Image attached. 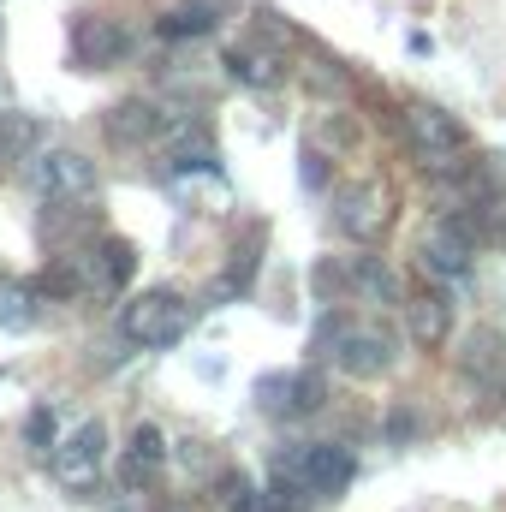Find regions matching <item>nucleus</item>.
<instances>
[{
  "instance_id": "obj_1",
  "label": "nucleus",
  "mask_w": 506,
  "mask_h": 512,
  "mask_svg": "<svg viewBox=\"0 0 506 512\" xmlns=\"http://www.w3.org/2000/svg\"><path fill=\"white\" fill-rule=\"evenodd\" d=\"M310 346H316L322 358H334V364H340L346 376H358V382H370V376H387V370H393V334H381V328L358 322V316H346V310H328V316L316 322Z\"/></svg>"
},
{
  "instance_id": "obj_2",
  "label": "nucleus",
  "mask_w": 506,
  "mask_h": 512,
  "mask_svg": "<svg viewBox=\"0 0 506 512\" xmlns=\"http://www.w3.org/2000/svg\"><path fill=\"white\" fill-rule=\"evenodd\" d=\"M191 322H197V310L179 292H143L120 310V334L131 346H173L191 334Z\"/></svg>"
},
{
  "instance_id": "obj_3",
  "label": "nucleus",
  "mask_w": 506,
  "mask_h": 512,
  "mask_svg": "<svg viewBox=\"0 0 506 512\" xmlns=\"http://www.w3.org/2000/svg\"><path fill=\"white\" fill-rule=\"evenodd\" d=\"M405 137H411V149L423 155V167H429V173L459 167V161H453V149L465 143V131H459L453 114H441V108H429V102H411V108H405Z\"/></svg>"
},
{
  "instance_id": "obj_4",
  "label": "nucleus",
  "mask_w": 506,
  "mask_h": 512,
  "mask_svg": "<svg viewBox=\"0 0 506 512\" xmlns=\"http://www.w3.org/2000/svg\"><path fill=\"white\" fill-rule=\"evenodd\" d=\"M36 191L48 203H96L102 179H96V161H84L72 149H54V155L36 161Z\"/></svg>"
},
{
  "instance_id": "obj_5",
  "label": "nucleus",
  "mask_w": 506,
  "mask_h": 512,
  "mask_svg": "<svg viewBox=\"0 0 506 512\" xmlns=\"http://www.w3.org/2000/svg\"><path fill=\"white\" fill-rule=\"evenodd\" d=\"M102 453H108V429L90 417V423H78L66 441H54V477L72 483V489H90L96 471H102Z\"/></svg>"
},
{
  "instance_id": "obj_6",
  "label": "nucleus",
  "mask_w": 506,
  "mask_h": 512,
  "mask_svg": "<svg viewBox=\"0 0 506 512\" xmlns=\"http://www.w3.org/2000/svg\"><path fill=\"white\" fill-rule=\"evenodd\" d=\"M334 221H340V233H352L358 245H376L381 233L393 227V197H387V185H358V191H346L340 197V209H334Z\"/></svg>"
},
{
  "instance_id": "obj_7",
  "label": "nucleus",
  "mask_w": 506,
  "mask_h": 512,
  "mask_svg": "<svg viewBox=\"0 0 506 512\" xmlns=\"http://www.w3.org/2000/svg\"><path fill=\"white\" fill-rule=\"evenodd\" d=\"M322 399H328L322 393V376H304V370H280V376H262L256 382V405L274 411V417H304Z\"/></svg>"
},
{
  "instance_id": "obj_8",
  "label": "nucleus",
  "mask_w": 506,
  "mask_h": 512,
  "mask_svg": "<svg viewBox=\"0 0 506 512\" xmlns=\"http://www.w3.org/2000/svg\"><path fill=\"white\" fill-rule=\"evenodd\" d=\"M72 54H78V66H90V72L120 66V54H126V30H120V18L84 12V18L72 24Z\"/></svg>"
},
{
  "instance_id": "obj_9",
  "label": "nucleus",
  "mask_w": 506,
  "mask_h": 512,
  "mask_svg": "<svg viewBox=\"0 0 506 512\" xmlns=\"http://www.w3.org/2000/svg\"><path fill=\"white\" fill-rule=\"evenodd\" d=\"M286 471L304 477L316 495H340V489L352 483V453H346V447H304V453L286 459Z\"/></svg>"
},
{
  "instance_id": "obj_10",
  "label": "nucleus",
  "mask_w": 506,
  "mask_h": 512,
  "mask_svg": "<svg viewBox=\"0 0 506 512\" xmlns=\"http://www.w3.org/2000/svg\"><path fill=\"white\" fill-rule=\"evenodd\" d=\"M405 334H411L423 352L447 346V334H453V304H447L441 292H417V298H405Z\"/></svg>"
},
{
  "instance_id": "obj_11",
  "label": "nucleus",
  "mask_w": 506,
  "mask_h": 512,
  "mask_svg": "<svg viewBox=\"0 0 506 512\" xmlns=\"http://www.w3.org/2000/svg\"><path fill=\"white\" fill-rule=\"evenodd\" d=\"M459 370L471 376V382L495 387L506 376V340L501 328H471L465 340H459Z\"/></svg>"
},
{
  "instance_id": "obj_12",
  "label": "nucleus",
  "mask_w": 506,
  "mask_h": 512,
  "mask_svg": "<svg viewBox=\"0 0 506 512\" xmlns=\"http://www.w3.org/2000/svg\"><path fill=\"white\" fill-rule=\"evenodd\" d=\"M108 137L126 143V149L155 143L161 137V108L155 102H120V108H108Z\"/></svg>"
},
{
  "instance_id": "obj_13",
  "label": "nucleus",
  "mask_w": 506,
  "mask_h": 512,
  "mask_svg": "<svg viewBox=\"0 0 506 512\" xmlns=\"http://www.w3.org/2000/svg\"><path fill=\"white\" fill-rule=\"evenodd\" d=\"M471 245L477 239H465L459 227H453V215L429 233V245H423V262L435 268V274H465V262H471Z\"/></svg>"
},
{
  "instance_id": "obj_14",
  "label": "nucleus",
  "mask_w": 506,
  "mask_h": 512,
  "mask_svg": "<svg viewBox=\"0 0 506 512\" xmlns=\"http://www.w3.org/2000/svg\"><path fill=\"white\" fill-rule=\"evenodd\" d=\"M215 18H221V6H215V0H191V6H179V12H167V18H161V36H167V42H191V36H209V30H215Z\"/></svg>"
},
{
  "instance_id": "obj_15",
  "label": "nucleus",
  "mask_w": 506,
  "mask_h": 512,
  "mask_svg": "<svg viewBox=\"0 0 506 512\" xmlns=\"http://www.w3.org/2000/svg\"><path fill=\"white\" fill-rule=\"evenodd\" d=\"M161 465H167V435L143 423V429L131 435V447H126V477H137V483H143V477H155Z\"/></svg>"
},
{
  "instance_id": "obj_16",
  "label": "nucleus",
  "mask_w": 506,
  "mask_h": 512,
  "mask_svg": "<svg viewBox=\"0 0 506 512\" xmlns=\"http://www.w3.org/2000/svg\"><path fill=\"white\" fill-rule=\"evenodd\" d=\"M256 256H262V227L245 221L239 227V239H233V268H227V292H251V268Z\"/></svg>"
},
{
  "instance_id": "obj_17",
  "label": "nucleus",
  "mask_w": 506,
  "mask_h": 512,
  "mask_svg": "<svg viewBox=\"0 0 506 512\" xmlns=\"http://www.w3.org/2000/svg\"><path fill=\"white\" fill-rule=\"evenodd\" d=\"M221 155H215V143L203 137V131H179V143H173V173H203V167H215Z\"/></svg>"
},
{
  "instance_id": "obj_18",
  "label": "nucleus",
  "mask_w": 506,
  "mask_h": 512,
  "mask_svg": "<svg viewBox=\"0 0 506 512\" xmlns=\"http://www.w3.org/2000/svg\"><path fill=\"white\" fill-rule=\"evenodd\" d=\"M30 298H36V292H30L24 280H6V274H0V328H24L30 310H36Z\"/></svg>"
},
{
  "instance_id": "obj_19",
  "label": "nucleus",
  "mask_w": 506,
  "mask_h": 512,
  "mask_svg": "<svg viewBox=\"0 0 506 512\" xmlns=\"http://www.w3.org/2000/svg\"><path fill=\"white\" fill-rule=\"evenodd\" d=\"M227 66L245 78V84H280V60L274 54H251V48H233Z\"/></svg>"
},
{
  "instance_id": "obj_20",
  "label": "nucleus",
  "mask_w": 506,
  "mask_h": 512,
  "mask_svg": "<svg viewBox=\"0 0 506 512\" xmlns=\"http://www.w3.org/2000/svg\"><path fill=\"white\" fill-rule=\"evenodd\" d=\"M102 274H108L114 286H126L131 274H137V251H131L126 239H102Z\"/></svg>"
},
{
  "instance_id": "obj_21",
  "label": "nucleus",
  "mask_w": 506,
  "mask_h": 512,
  "mask_svg": "<svg viewBox=\"0 0 506 512\" xmlns=\"http://www.w3.org/2000/svg\"><path fill=\"white\" fill-rule=\"evenodd\" d=\"M42 292H54V298H72V292H78V268H66V262H54V268L42 274Z\"/></svg>"
},
{
  "instance_id": "obj_22",
  "label": "nucleus",
  "mask_w": 506,
  "mask_h": 512,
  "mask_svg": "<svg viewBox=\"0 0 506 512\" xmlns=\"http://www.w3.org/2000/svg\"><path fill=\"white\" fill-rule=\"evenodd\" d=\"M304 185H310V191L328 185V155H322V149H304Z\"/></svg>"
},
{
  "instance_id": "obj_23",
  "label": "nucleus",
  "mask_w": 506,
  "mask_h": 512,
  "mask_svg": "<svg viewBox=\"0 0 506 512\" xmlns=\"http://www.w3.org/2000/svg\"><path fill=\"white\" fill-rule=\"evenodd\" d=\"M352 137H358V131L346 126V120H328V126H322V143H328V149H346Z\"/></svg>"
},
{
  "instance_id": "obj_24",
  "label": "nucleus",
  "mask_w": 506,
  "mask_h": 512,
  "mask_svg": "<svg viewBox=\"0 0 506 512\" xmlns=\"http://www.w3.org/2000/svg\"><path fill=\"white\" fill-rule=\"evenodd\" d=\"M30 435L48 447V441H54V417H48V411H36V417H30Z\"/></svg>"
},
{
  "instance_id": "obj_25",
  "label": "nucleus",
  "mask_w": 506,
  "mask_h": 512,
  "mask_svg": "<svg viewBox=\"0 0 506 512\" xmlns=\"http://www.w3.org/2000/svg\"><path fill=\"white\" fill-rule=\"evenodd\" d=\"M167 512H203V507H185V501H179V507H167Z\"/></svg>"
}]
</instances>
